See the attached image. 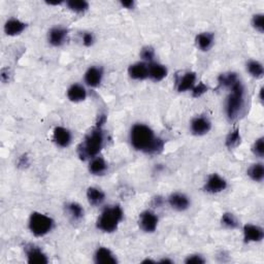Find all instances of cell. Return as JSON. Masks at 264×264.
<instances>
[{
	"mask_svg": "<svg viewBox=\"0 0 264 264\" xmlns=\"http://www.w3.org/2000/svg\"><path fill=\"white\" fill-rule=\"evenodd\" d=\"M129 140L135 151L149 155L161 152L164 147V140L157 136L150 126L143 123H136L131 127Z\"/></svg>",
	"mask_w": 264,
	"mask_h": 264,
	"instance_id": "cell-1",
	"label": "cell"
},
{
	"mask_svg": "<svg viewBox=\"0 0 264 264\" xmlns=\"http://www.w3.org/2000/svg\"><path fill=\"white\" fill-rule=\"evenodd\" d=\"M105 145V132L101 124L88 132L78 147V154L82 160H91L99 155Z\"/></svg>",
	"mask_w": 264,
	"mask_h": 264,
	"instance_id": "cell-2",
	"label": "cell"
},
{
	"mask_svg": "<svg viewBox=\"0 0 264 264\" xmlns=\"http://www.w3.org/2000/svg\"><path fill=\"white\" fill-rule=\"evenodd\" d=\"M245 89L240 81H237L231 88L226 98L225 114L230 122L236 121L242 114L245 103Z\"/></svg>",
	"mask_w": 264,
	"mask_h": 264,
	"instance_id": "cell-3",
	"label": "cell"
},
{
	"mask_svg": "<svg viewBox=\"0 0 264 264\" xmlns=\"http://www.w3.org/2000/svg\"><path fill=\"white\" fill-rule=\"evenodd\" d=\"M124 219V212L119 204L105 207L96 221L97 229L104 233L115 232Z\"/></svg>",
	"mask_w": 264,
	"mask_h": 264,
	"instance_id": "cell-4",
	"label": "cell"
},
{
	"mask_svg": "<svg viewBox=\"0 0 264 264\" xmlns=\"http://www.w3.org/2000/svg\"><path fill=\"white\" fill-rule=\"evenodd\" d=\"M28 228L37 237L48 235L55 228V221L52 217L40 212H33L28 221Z\"/></svg>",
	"mask_w": 264,
	"mask_h": 264,
	"instance_id": "cell-5",
	"label": "cell"
},
{
	"mask_svg": "<svg viewBox=\"0 0 264 264\" xmlns=\"http://www.w3.org/2000/svg\"><path fill=\"white\" fill-rule=\"evenodd\" d=\"M158 223H159V218H158L156 213L151 209H146L143 213L139 214L138 225L140 229L144 232H155L158 227Z\"/></svg>",
	"mask_w": 264,
	"mask_h": 264,
	"instance_id": "cell-6",
	"label": "cell"
},
{
	"mask_svg": "<svg viewBox=\"0 0 264 264\" xmlns=\"http://www.w3.org/2000/svg\"><path fill=\"white\" fill-rule=\"evenodd\" d=\"M228 187L227 181L220 175L219 173H212L209 174L206 182L204 183L203 189L205 192L209 193V194H218V193L223 192Z\"/></svg>",
	"mask_w": 264,
	"mask_h": 264,
	"instance_id": "cell-7",
	"label": "cell"
},
{
	"mask_svg": "<svg viewBox=\"0 0 264 264\" xmlns=\"http://www.w3.org/2000/svg\"><path fill=\"white\" fill-rule=\"evenodd\" d=\"M212 129V122L206 116H196L190 123V131L193 135L202 136Z\"/></svg>",
	"mask_w": 264,
	"mask_h": 264,
	"instance_id": "cell-8",
	"label": "cell"
},
{
	"mask_svg": "<svg viewBox=\"0 0 264 264\" xmlns=\"http://www.w3.org/2000/svg\"><path fill=\"white\" fill-rule=\"evenodd\" d=\"M73 133L68 128L63 126L55 127L53 131V142L59 148L66 149L73 143Z\"/></svg>",
	"mask_w": 264,
	"mask_h": 264,
	"instance_id": "cell-9",
	"label": "cell"
},
{
	"mask_svg": "<svg viewBox=\"0 0 264 264\" xmlns=\"http://www.w3.org/2000/svg\"><path fill=\"white\" fill-rule=\"evenodd\" d=\"M25 256L27 262L31 264H47L49 262L48 255L43 249L32 243L25 247Z\"/></svg>",
	"mask_w": 264,
	"mask_h": 264,
	"instance_id": "cell-10",
	"label": "cell"
},
{
	"mask_svg": "<svg viewBox=\"0 0 264 264\" xmlns=\"http://www.w3.org/2000/svg\"><path fill=\"white\" fill-rule=\"evenodd\" d=\"M68 39V30L62 26H55L50 29L48 33V42L51 46L59 48L62 47Z\"/></svg>",
	"mask_w": 264,
	"mask_h": 264,
	"instance_id": "cell-11",
	"label": "cell"
},
{
	"mask_svg": "<svg viewBox=\"0 0 264 264\" xmlns=\"http://www.w3.org/2000/svg\"><path fill=\"white\" fill-rule=\"evenodd\" d=\"M167 201L169 206L172 209L177 210V212H184V210H187L191 205L190 198L185 194V193L182 192L171 193V194L168 196Z\"/></svg>",
	"mask_w": 264,
	"mask_h": 264,
	"instance_id": "cell-12",
	"label": "cell"
},
{
	"mask_svg": "<svg viewBox=\"0 0 264 264\" xmlns=\"http://www.w3.org/2000/svg\"><path fill=\"white\" fill-rule=\"evenodd\" d=\"M103 80V68L101 66L93 65L86 70L84 81L90 88H97Z\"/></svg>",
	"mask_w": 264,
	"mask_h": 264,
	"instance_id": "cell-13",
	"label": "cell"
},
{
	"mask_svg": "<svg viewBox=\"0 0 264 264\" xmlns=\"http://www.w3.org/2000/svg\"><path fill=\"white\" fill-rule=\"evenodd\" d=\"M242 234L245 242H259L264 237L262 228L254 224H245L242 228Z\"/></svg>",
	"mask_w": 264,
	"mask_h": 264,
	"instance_id": "cell-14",
	"label": "cell"
},
{
	"mask_svg": "<svg viewBox=\"0 0 264 264\" xmlns=\"http://www.w3.org/2000/svg\"><path fill=\"white\" fill-rule=\"evenodd\" d=\"M128 75L132 80L144 81L149 79V66L144 61L135 62L128 67Z\"/></svg>",
	"mask_w": 264,
	"mask_h": 264,
	"instance_id": "cell-15",
	"label": "cell"
},
{
	"mask_svg": "<svg viewBox=\"0 0 264 264\" xmlns=\"http://www.w3.org/2000/svg\"><path fill=\"white\" fill-rule=\"evenodd\" d=\"M66 95L70 101L78 103V102H82L86 100L88 93H87V90L84 85L75 83L69 86V88L66 91Z\"/></svg>",
	"mask_w": 264,
	"mask_h": 264,
	"instance_id": "cell-16",
	"label": "cell"
},
{
	"mask_svg": "<svg viewBox=\"0 0 264 264\" xmlns=\"http://www.w3.org/2000/svg\"><path fill=\"white\" fill-rule=\"evenodd\" d=\"M94 262L97 264H116L118 259L116 255L107 247H99L94 253Z\"/></svg>",
	"mask_w": 264,
	"mask_h": 264,
	"instance_id": "cell-17",
	"label": "cell"
},
{
	"mask_svg": "<svg viewBox=\"0 0 264 264\" xmlns=\"http://www.w3.org/2000/svg\"><path fill=\"white\" fill-rule=\"evenodd\" d=\"M27 28V24L17 18H11L5 24V32L9 37L20 35Z\"/></svg>",
	"mask_w": 264,
	"mask_h": 264,
	"instance_id": "cell-18",
	"label": "cell"
},
{
	"mask_svg": "<svg viewBox=\"0 0 264 264\" xmlns=\"http://www.w3.org/2000/svg\"><path fill=\"white\" fill-rule=\"evenodd\" d=\"M149 66V79L153 82H161L164 80L168 74V70L165 65L158 63V62H151L148 64Z\"/></svg>",
	"mask_w": 264,
	"mask_h": 264,
	"instance_id": "cell-19",
	"label": "cell"
},
{
	"mask_svg": "<svg viewBox=\"0 0 264 264\" xmlns=\"http://www.w3.org/2000/svg\"><path fill=\"white\" fill-rule=\"evenodd\" d=\"M196 74L193 73V72H188L186 74H184V76H182L180 78V80L178 81L177 84V90L181 93L184 92H188L191 91L194 86L196 85Z\"/></svg>",
	"mask_w": 264,
	"mask_h": 264,
	"instance_id": "cell-20",
	"label": "cell"
},
{
	"mask_svg": "<svg viewBox=\"0 0 264 264\" xmlns=\"http://www.w3.org/2000/svg\"><path fill=\"white\" fill-rule=\"evenodd\" d=\"M109 168L108 162L104 160V158L100 156H96L89 161V165H88V169H89L90 173L93 175H103L107 173Z\"/></svg>",
	"mask_w": 264,
	"mask_h": 264,
	"instance_id": "cell-21",
	"label": "cell"
},
{
	"mask_svg": "<svg viewBox=\"0 0 264 264\" xmlns=\"http://www.w3.org/2000/svg\"><path fill=\"white\" fill-rule=\"evenodd\" d=\"M195 43L200 51L202 52L209 51L215 43V35L212 32H201L197 34Z\"/></svg>",
	"mask_w": 264,
	"mask_h": 264,
	"instance_id": "cell-22",
	"label": "cell"
},
{
	"mask_svg": "<svg viewBox=\"0 0 264 264\" xmlns=\"http://www.w3.org/2000/svg\"><path fill=\"white\" fill-rule=\"evenodd\" d=\"M87 199L91 205L99 206L105 200V193L97 187H90L87 190Z\"/></svg>",
	"mask_w": 264,
	"mask_h": 264,
	"instance_id": "cell-23",
	"label": "cell"
},
{
	"mask_svg": "<svg viewBox=\"0 0 264 264\" xmlns=\"http://www.w3.org/2000/svg\"><path fill=\"white\" fill-rule=\"evenodd\" d=\"M65 213L73 221H80L85 215V210L78 202H68L65 205Z\"/></svg>",
	"mask_w": 264,
	"mask_h": 264,
	"instance_id": "cell-24",
	"label": "cell"
},
{
	"mask_svg": "<svg viewBox=\"0 0 264 264\" xmlns=\"http://www.w3.org/2000/svg\"><path fill=\"white\" fill-rule=\"evenodd\" d=\"M249 178L257 183H261L264 179V166L262 163H255L250 166L248 169Z\"/></svg>",
	"mask_w": 264,
	"mask_h": 264,
	"instance_id": "cell-25",
	"label": "cell"
},
{
	"mask_svg": "<svg viewBox=\"0 0 264 264\" xmlns=\"http://www.w3.org/2000/svg\"><path fill=\"white\" fill-rule=\"evenodd\" d=\"M247 72L255 79H261L264 75V68L261 62L257 60H250L247 63Z\"/></svg>",
	"mask_w": 264,
	"mask_h": 264,
	"instance_id": "cell-26",
	"label": "cell"
},
{
	"mask_svg": "<svg viewBox=\"0 0 264 264\" xmlns=\"http://www.w3.org/2000/svg\"><path fill=\"white\" fill-rule=\"evenodd\" d=\"M221 225L226 229H236L239 226V221L232 213H224L221 217Z\"/></svg>",
	"mask_w": 264,
	"mask_h": 264,
	"instance_id": "cell-27",
	"label": "cell"
},
{
	"mask_svg": "<svg viewBox=\"0 0 264 264\" xmlns=\"http://www.w3.org/2000/svg\"><path fill=\"white\" fill-rule=\"evenodd\" d=\"M66 7L76 14H84L89 10V4L85 0H70L66 3Z\"/></svg>",
	"mask_w": 264,
	"mask_h": 264,
	"instance_id": "cell-28",
	"label": "cell"
},
{
	"mask_svg": "<svg viewBox=\"0 0 264 264\" xmlns=\"http://www.w3.org/2000/svg\"><path fill=\"white\" fill-rule=\"evenodd\" d=\"M239 81L237 75L235 73H226V74H221L218 78V83L219 86L225 87V88H230L237 82Z\"/></svg>",
	"mask_w": 264,
	"mask_h": 264,
	"instance_id": "cell-29",
	"label": "cell"
},
{
	"mask_svg": "<svg viewBox=\"0 0 264 264\" xmlns=\"http://www.w3.org/2000/svg\"><path fill=\"white\" fill-rule=\"evenodd\" d=\"M240 143H241V136L238 128H235L232 131H230L225 140L226 147L230 150L236 148L238 145H240Z\"/></svg>",
	"mask_w": 264,
	"mask_h": 264,
	"instance_id": "cell-30",
	"label": "cell"
},
{
	"mask_svg": "<svg viewBox=\"0 0 264 264\" xmlns=\"http://www.w3.org/2000/svg\"><path fill=\"white\" fill-rule=\"evenodd\" d=\"M140 58L143 59L144 62L146 63H151V62H154V58H155V50L150 47V46H147V47H144L142 50H140Z\"/></svg>",
	"mask_w": 264,
	"mask_h": 264,
	"instance_id": "cell-31",
	"label": "cell"
},
{
	"mask_svg": "<svg viewBox=\"0 0 264 264\" xmlns=\"http://www.w3.org/2000/svg\"><path fill=\"white\" fill-rule=\"evenodd\" d=\"M253 154L258 158H263L264 156V138L259 137L255 140V143L252 146Z\"/></svg>",
	"mask_w": 264,
	"mask_h": 264,
	"instance_id": "cell-32",
	"label": "cell"
},
{
	"mask_svg": "<svg viewBox=\"0 0 264 264\" xmlns=\"http://www.w3.org/2000/svg\"><path fill=\"white\" fill-rule=\"evenodd\" d=\"M252 26L256 31L263 33V31H264V16H263V14H256L253 16Z\"/></svg>",
	"mask_w": 264,
	"mask_h": 264,
	"instance_id": "cell-33",
	"label": "cell"
},
{
	"mask_svg": "<svg viewBox=\"0 0 264 264\" xmlns=\"http://www.w3.org/2000/svg\"><path fill=\"white\" fill-rule=\"evenodd\" d=\"M207 90H208L207 86L204 85L202 82H200L194 86V88H193V89L191 90V92H192L193 97L198 98V97L202 96L204 93H206Z\"/></svg>",
	"mask_w": 264,
	"mask_h": 264,
	"instance_id": "cell-34",
	"label": "cell"
},
{
	"mask_svg": "<svg viewBox=\"0 0 264 264\" xmlns=\"http://www.w3.org/2000/svg\"><path fill=\"white\" fill-rule=\"evenodd\" d=\"M185 263L187 264H202L205 263V259L203 258V256L199 255V254H192L187 256V258L185 259Z\"/></svg>",
	"mask_w": 264,
	"mask_h": 264,
	"instance_id": "cell-35",
	"label": "cell"
},
{
	"mask_svg": "<svg viewBox=\"0 0 264 264\" xmlns=\"http://www.w3.org/2000/svg\"><path fill=\"white\" fill-rule=\"evenodd\" d=\"M82 41L85 47H91L95 43V37L92 32H85L82 37Z\"/></svg>",
	"mask_w": 264,
	"mask_h": 264,
	"instance_id": "cell-36",
	"label": "cell"
},
{
	"mask_svg": "<svg viewBox=\"0 0 264 264\" xmlns=\"http://www.w3.org/2000/svg\"><path fill=\"white\" fill-rule=\"evenodd\" d=\"M120 4L123 8H125L127 10H132L135 6V3L133 2V0H126V2H121Z\"/></svg>",
	"mask_w": 264,
	"mask_h": 264,
	"instance_id": "cell-37",
	"label": "cell"
},
{
	"mask_svg": "<svg viewBox=\"0 0 264 264\" xmlns=\"http://www.w3.org/2000/svg\"><path fill=\"white\" fill-rule=\"evenodd\" d=\"M159 262H160V263H172L173 261H172L171 259H168V258H164V259L160 260Z\"/></svg>",
	"mask_w": 264,
	"mask_h": 264,
	"instance_id": "cell-38",
	"label": "cell"
},
{
	"mask_svg": "<svg viewBox=\"0 0 264 264\" xmlns=\"http://www.w3.org/2000/svg\"><path fill=\"white\" fill-rule=\"evenodd\" d=\"M259 98H260V101H261V102H263V88H261V89H260Z\"/></svg>",
	"mask_w": 264,
	"mask_h": 264,
	"instance_id": "cell-39",
	"label": "cell"
},
{
	"mask_svg": "<svg viewBox=\"0 0 264 264\" xmlns=\"http://www.w3.org/2000/svg\"><path fill=\"white\" fill-rule=\"evenodd\" d=\"M62 3H48V5L49 6H59V5H61Z\"/></svg>",
	"mask_w": 264,
	"mask_h": 264,
	"instance_id": "cell-40",
	"label": "cell"
}]
</instances>
